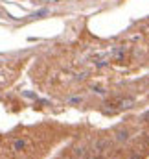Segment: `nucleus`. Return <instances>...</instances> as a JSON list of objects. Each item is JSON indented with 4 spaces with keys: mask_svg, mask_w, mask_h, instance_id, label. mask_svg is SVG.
<instances>
[{
    "mask_svg": "<svg viewBox=\"0 0 149 159\" xmlns=\"http://www.w3.org/2000/svg\"><path fill=\"white\" fill-rule=\"evenodd\" d=\"M26 146H28V141H26V139H17V141L13 143V150H15V152H22Z\"/></svg>",
    "mask_w": 149,
    "mask_h": 159,
    "instance_id": "f257e3e1",
    "label": "nucleus"
},
{
    "mask_svg": "<svg viewBox=\"0 0 149 159\" xmlns=\"http://www.w3.org/2000/svg\"><path fill=\"white\" fill-rule=\"evenodd\" d=\"M127 139H129V133H127V131H123V129H121V131H118V133H116V141H120V143H121V141H127Z\"/></svg>",
    "mask_w": 149,
    "mask_h": 159,
    "instance_id": "f03ea898",
    "label": "nucleus"
},
{
    "mask_svg": "<svg viewBox=\"0 0 149 159\" xmlns=\"http://www.w3.org/2000/svg\"><path fill=\"white\" fill-rule=\"evenodd\" d=\"M120 106H121V107H131V106H133V100H131V98L121 100V102H120Z\"/></svg>",
    "mask_w": 149,
    "mask_h": 159,
    "instance_id": "7ed1b4c3",
    "label": "nucleus"
},
{
    "mask_svg": "<svg viewBox=\"0 0 149 159\" xmlns=\"http://www.w3.org/2000/svg\"><path fill=\"white\" fill-rule=\"evenodd\" d=\"M81 100H83V98H81V96H74V98H68V100H66V102H68V104H79V102H81Z\"/></svg>",
    "mask_w": 149,
    "mask_h": 159,
    "instance_id": "20e7f679",
    "label": "nucleus"
},
{
    "mask_svg": "<svg viewBox=\"0 0 149 159\" xmlns=\"http://www.w3.org/2000/svg\"><path fill=\"white\" fill-rule=\"evenodd\" d=\"M94 93L96 94H100V96H105L107 93H105V89H100V87H94Z\"/></svg>",
    "mask_w": 149,
    "mask_h": 159,
    "instance_id": "39448f33",
    "label": "nucleus"
},
{
    "mask_svg": "<svg viewBox=\"0 0 149 159\" xmlns=\"http://www.w3.org/2000/svg\"><path fill=\"white\" fill-rule=\"evenodd\" d=\"M147 146H149V141H147Z\"/></svg>",
    "mask_w": 149,
    "mask_h": 159,
    "instance_id": "423d86ee",
    "label": "nucleus"
},
{
    "mask_svg": "<svg viewBox=\"0 0 149 159\" xmlns=\"http://www.w3.org/2000/svg\"><path fill=\"white\" fill-rule=\"evenodd\" d=\"M94 159H100V157H94Z\"/></svg>",
    "mask_w": 149,
    "mask_h": 159,
    "instance_id": "0eeeda50",
    "label": "nucleus"
}]
</instances>
